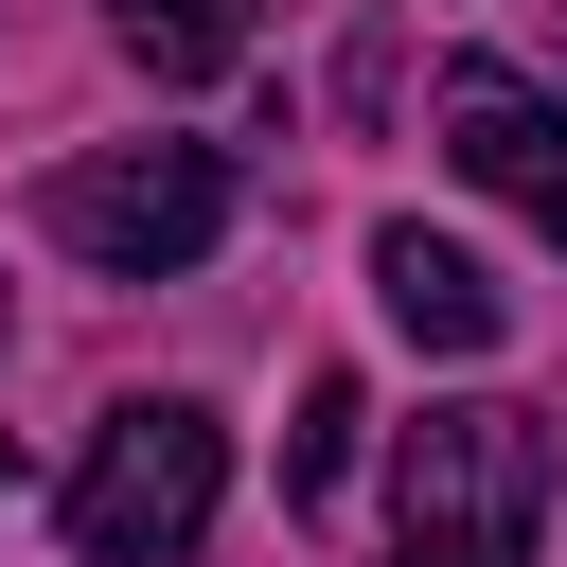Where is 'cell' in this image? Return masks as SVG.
Segmentation results:
<instances>
[{
    "instance_id": "cell-1",
    "label": "cell",
    "mask_w": 567,
    "mask_h": 567,
    "mask_svg": "<svg viewBox=\"0 0 567 567\" xmlns=\"http://www.w3.org/2000/svg\"><path fill=\"white\" fill-rule=\"evenodd\" d=\"M532 549H549V425L496 390L425 408L390 461V567H532Z\"/></svg>"
},
{
    "instance_id": "cell-2",
    "label": "cell",
    "mask_w": 567,
    "mask_h": 567,
    "mask_svg": "<svg viewBox=\"0 0 567 567\" xmlns=\"http://www.w3.org/2000/svg\"><path fill=\"white\" fill-rule=\"evenodd\" d=\"M213 496H230V425L195 390H142L71 461V567H195L213 549Z\"/></svg>"
},
{
    "instance_id": "cell-3",
    "label": "cell",
    "mask_w": 567,
    "mask_h": 567,
    "mask_svg": "<svg viewBox=\"0 0 567 567\" xmlns=\"http://www.w3.org/2000/svg\"><path fill=\"white\" fill-rule=\"evenodd\" d=\"M35 213H53V248H89L106 284H177V266H213V230H230V159H213V142H106V159H71Z\"/></svg>"
},
{
    "instance_id": "cell-4",
    "label": "cell",
    "mask_w": 567,
    "mask_h": 567,
    "mask_svg": "<svg viewBox=\"0 0 567 567\" xmlns=\"http://www.w3.org/2000/svg\"><path fill=\"white\" fill-rule=\"evenodd\" d=\"M443 159L478 177V195H514L549 248H567V106L532 89V71H496V53H461L443 71Z\"/></svg>"
},
{
    "instance_id": "cell-5",
    "label": "cell",
    "mask_w": 567,
    "mask_h": 567,
    "mask_svg": "<svg viewBox=\"0 0 567 567\" xmlns=\"http://www.w3.org/2000/svg\"><path fill=\"white\" fill-rule=\"evenodd\" d=\"M372 301H390V337H425V354H496V337H514L496 266H478V248H443L425 213H390V230H372Z\"/></svg>"
},
{
    "instance_id": "cell-6",
    "label": "cell",
    "mask_w": 567,
    "mask_h": 567,
    "mask_svg": "<svg viewBox=\"0 0 567 567\" xmlns=\"http://www.w3.org/2000/svg\"><path fill=\"white\" fill-rule=\"evenodd\" d=\"M106 35L142 53V89H213V71H248V0H106Z\"/></svg>"
},
{
    "instance_id": "cell-7",
    "label": "cell",
    "mask_w": 567,
    "mask_h": 567,
    "mask_svg": "<svg viewBox=\"0 0 567 567\" xmlns=\"http://www.w3.org/2000/svg\"><path fill=\"white\" fill-rule=\"evenodd\" d=\"M337 478H354V372H319V390H301V425H284V514H319Z\"/></svg>"
}]
</instances>
